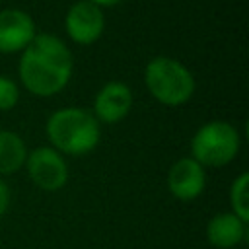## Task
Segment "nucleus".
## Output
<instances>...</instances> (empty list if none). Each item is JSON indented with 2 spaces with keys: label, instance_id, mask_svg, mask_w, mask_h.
<instances>
[{
  "label": "nucleus",
  "instance_id": "obj_13",
  "mask_svg": "<svg viewBox=\"0 0 249 249\" xmlns=\"http://www.w3.org/2000/svg\"><path fill=\"white\" fill-rule=\"evenodd\" d=\"M19 99L16 82L8 76H0V111H10Z\"/></svg>",
  "mask_w": 249,
  "mask_h": 249
},
{
  "label": "nucleus",
  "instance_id": "obj_6",
  "mask_svg": "<svg viewBox=\"0 0 249 249\" xmlns=\"http://www.w3.org/2000/svg\"><path fill=\"white\" fill-rule=\"evenodd\" d=\"M64 27L74 43L89 45L101 37L105 27V16L101 8L91 4L89 0H78L66 12Z\"/></svg>",
  "mask_w": 249,
  "mask_h": 249
},
{
  "label": "nucleus",
  "instance_id": "obj_5",
  "mask_svg": "<svg viewBox=\"0 0 249 249\" xmlns=\"http://www.w3.org/2000/svg\"><path fill=\"white\" fill-rule=\"evenodd\" d=\"M23 165L29 179L43 191H58L68 181V165L54 148L41 146L31 150Z\"/></svg>",
  "mask_w": 249,
  "mask_h": 249
},
{
  "label": "nucleus",
  "instance_id": "obj_10",
  "mask_svg": "<svg viewBox=\"0 0 249 249\" xmlns=\"http://www.w3.org/2000/svg\"><path fill=\"white\" fill-rule=\"evenodd\" d=\"M247 235V222L239 220L233 212H222L208 220L206 239L216 249H231Z\"/></svg>",
  "mask_w": 249,
  "mask_h": 249
},
{
  "label": "nucleus",
  "instance_id": "obj_14",
  "mask_svg": "<svg viewBox=\"0 0 249 249\" xmlns=\"http://www.w3.org/2000/svg\"><path fill=\"white\" fill-rule=\"evenodd\" d=\"M8 206H10V189L0 179V216H4V212L8 210Z\"/></svg>",
  "mask_w": 249,
  "mask_h": 249
},
{
  "label": "nucleus",
  "instance_id": "obj_1",
  "mask_svg": "<svg viewBox=\"0 0 249 249\" xmlns=\"http://www.w3.org/2000/svg\"><path fill=\"white\" fill-rule=\"evenodd\" d=\"M74 60L68 47L51 33H39L21 51L19 80L37 97H49L66 88L72 78Z\"/></svg>",
  "mask_w": 249,
  "mask_h": 249
},
{
  "label": "nucleus",
  "instance_id": "obj_7",
  "mask_svg": "<svg viewBox=\"0 0 249 249\" xmlns=\"http://www.w3.org/2000/svg\"><path fill=\"white\" fill-rule=\"evenodd\" d=\"M206 185L204 167L193 158L177 160L167 171V189L179 200H195Z\"/></svg>",
  "mask_w": 249,
  "mask_h": 249
},
{
  "label": "nucleus",
  "instance_id": "obj_8",
  "mask_svg": "<svg viewBox=\"0 0 249 249\" xmlns=\"http://www.w3.org/2000/svg\"><path fill=\"white\" fill-rule=\"evenodd\" d=\"M31 16L18 8L0 10V53L23 51L35 37Z\"/></svg>",
  "mask_w": 249,
  "mask_h": 249
},
{
  "label": "nucleus",
  "instance_id": "obj_4",
  "mask_svg": "<svg viewBox=\"0 0 249 249\" xmlns=\"http://www.w3.org/2000/svg\"><path fill=\"white\" fill-rule=\"evenodd\" d=\"M239 132L228 121H210L202 124L191 140V158L202 167L228 165L239 152Z\"/></svg>",
  "mask_w": 249,
  "mask_h": 249
},
{
  "label": "nucleus",
  "instance_id": "obj_3",
  "mask_svg": "<svg viewBox=\"0 0 249 249\" xmlns=\"http://www.w3.org/2000/svg\"><path fill=\"white\" fill-rule=\"evenodd\" d=\"M144 82L154 99L163 105H183L195 93V78L175 58L156 56L146 64Z\"/></svg>",
  "mask_w": 249,
  "mask_h": 249
},
{
  "label": "nucleus",
  "instance_id": "obj_2",
  "mask_svg": "<svg viewBox=\"0 0 249 249\" xmlns=\"http://www.w3.org/2000/svg\"><path fill=\"white\" fill-rule=\"evenodd\" d=\"M47 138L58 154L84 156L91 152L101 136L97 119L82 107H64L47 121Z\"/></svg>",
  "mask_w": 249,
  "mask_h": 249
},
{
  "label": "nucleus",
  "instance_id": "obj_15",
  "mask_svg": "<svg viewBox=\"0 0 249 249\" xmlns=\"http://www.w3.org/2000/svg\"><path fill=\"white\" fill-rule=\"evenodd\" d=\"M91 4H95V6H115V4H119L121 0H89Z\"/></svg>",
  "mask_w": 249,
  "mask_h": 249
},
{
  "label": "nucleus",
  "instance_id": "obj_12",
  "mask_svg": "<svg viewBox=\"0 0 249 249\" xmlns=\"http://www.w3.org/2000/svg\"><path fill=\"white\" fill-rule=\"evenodd\" d=\"M230 204H231V212L243 220L249 222V173L243 171L239 173L231 187H230Z\"/></svg>",
  "mask_w": 249,
  "mask_h": 249
},
{
  "label": "nucleus",
  "instance_id": "obj_9",
  "mask_svg": "<svg viewBox=\"0 0 249 249\" xmlns=\"http://www.w3.org/2000/svg\"><path fill=\"white\" fill-rule=\"evenodd\" d=\"M132 107V91L126 84L123 82H109L105 84L95 99H93V117L97 119V123H119L121 119H124L128 115Z\"/></svg>",
  "mask_w": 249,
  "mask_h": 249
},
{
  "label": "nucleus",
  "instance_id": "obj_11",
  "mask_svg": "<svg viewBox=\"0 0 249 249\" xmlns=\"http://www.w3.org/2000/svg\"><path fill=\"white\" fill-rule=\"evenodd\" d=\"M27 158L25 142L12 130H0V175H12L23 167Z\"/></svg>",
  "mask_w": 249,
  "mask_h": 249
}]
</instances>
